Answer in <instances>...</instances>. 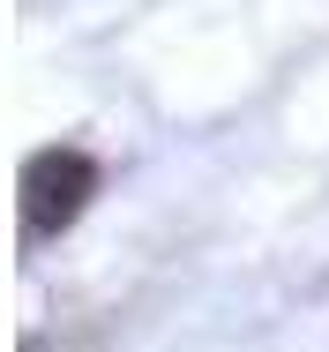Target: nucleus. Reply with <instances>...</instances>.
<instances>
[{
	"instance_id": "nucleus-1",
	"label": "nucleus",
	"mask_w": 329,
	"mask_h": 352,
	"mask_svg": "<svg viewBox=\"0 0 329 352\" xmlns=\"http://www.w3.org/2000/svg\"><path fill=\"white\" fill-rule=\"evenodd\" d=\"M90 188H98V165H90L82 150H45V157L30 165V180H23V195H30V232L67 225V217L82 210Z\"/></svg>"
}]
</instances>
